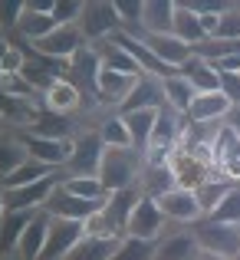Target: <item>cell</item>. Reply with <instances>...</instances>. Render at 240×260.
I'll return each instance as SVG.
<instances>
[{
	"label": "cell",
	"instance_id": "c3c4849f",
	"mask_svg": "<svg viewBox=\"0 0 240 260\" xmlns=\"http://www.w3.org/2000/svg\"><path fill=\"white\" fill-rule=\"evenodd\" d=\"M237 10H240V4H237Z\"/></svg>",
	"mask_w": 240,
	"mask_h": 260
},
{
	"label": "cell",
	"instance_id": "8d00e7d4",
	"mask_svg": "<svg viewBox=\"0 0 240 260\" xmlns=\"http://www.w3.org/2000/svg\"><path fill=\"white\" fill-rule=\"evenodd\" d=\"M142 7L145 0H115V13H119L122 33H142Z\"/></svg>",
	"mask_w": 240,
	"mask_h": 260
},
{
	"label": "cell",
	"instance_id": "6da1fadb",
	"mask_svg": "<svg viewBox=\"0 0 240 260\" xmlns=\"http://www.w3.org/2000/svg\"><path fill=\"white\" fill-rule=\"evenodd\" d=\"M142 168H145V155L135 148H106L99 165V181L102 188L112 194L122 188H139Z\"/></svg>",
	"mask_w": 240,
	"mask_h": 260
},
{
	"label": "cell",
	"instance_id": "30bf717a",
	"mask_svg": "<svg viewBox=\"0 0 240 260\" xmlns=\"http://www.w3.org/2000/svg\"><path fill=\"white\" fill-rule=\"evenodd\" d=\"M161 231H164V214L158 208L152 194H142L139 204H135L132 217H128V231L125 234L132 237H145V241H161Z\"/></svg>",
	"mask_w": 240,
	"mask_h": 260
},
{
	"label": "cell",
	"instance_id": "f546056e",
	"mask_svg": "<svg viewBox=\"0 0 240 260\" xmlns=\"http://www.w3.org/2000/svg\"><path fill=\"white\" fill-rule=\"evenodd\" d=\"M50 175H56V168H50V165H43V161H37V158H30V155H26L23 165L13 168L7 178H0V188H20V184H33V181L50 178Z\"/></svg>",
	"mask_w": 240,
	"mask_h": 260
},
{
	"label": "cell",
	"instance_id": "7bdbcfd3",
	"mask_svg": "<svg viewBox=\"0 0 240 260\" xmlns=\"http://www.w3.org/2000/svg\"><path fill=\"white\" fill-rule=\"evenodd\" d=\"M227 119H230L227 125L234 128V132H240V106H234V109H230V115H227Z\"/></svg>",
	"mask_w": 240,
	"mask_h": 260
},
{
	"label": "cell",
	"instance_id": "8992f818",
	"mask_svg": "<svg viewBox=\"0 0 240 260\" xmlns=\"http://www.w3.org/2000/svg\"><path fill=\"white\" fill-rule=\"evenodd\" d=\"M59 188V178H40L33 184H20V188H4V208L7 211H40L46 208V201L53 198V191Z\"/></svg>",
	"mask_w": 240,
	"mask_h": 260
},
{
	"label": "cell",
	"instance_id": "ee69618b",
	"mask_svg": "<svg viewBox=\"0 0 240 260\" xmlns=\"http://www.w3.org/2000/svg\"><path fill=\"white\" fill-rule=\"evenodd\" d=\"M4 214H7V208H4V188H0V221H4Z\"/></svg>",
	"mask_w": 240,
	"mask_h": 260
},
{
	"label": "cell",
	"instance_id": "277c9868",
	"mask_svg": "<svg viewBox=\"0 0 240 260\" xmlns=\"http://www.w3.org/2000/svg\"><path fill=\"white\" fill-rule=\"evenodd\" d=\"M155 201H158L164 221H175V224H188V228H194V224L204 217L201 204H197L194 188H181V184H178V188H171V191H161Z\"/></svg>",
	"mask_w": 240,
	"mask_h": 260
},
{
	"label": "cell",
	"instance_id": "bcb514c9",
	"mask_svg": "<svg viewBox=\"0 0 240 260\" xmlns=\"http://www.w3.org/2000/svg\"><path fill=\"white\" fill-rule=\"evenodd\" d=\"M234 260H240V250H237V257H234Z\"/></svg>",
	"mask_w": 240,
	"mask_h": 260
},
{
	"label": "cell",
	"instance_id": "ffe728a7",
	"mask_svg": "<svg viewBox=\"0 0 240 260\" xmlns=\"http://www.w3.org/2000/svg\"><path fill=\"white\" fill-rule=\"evenodd\" d=\"M43 106H46V112L66 115V112H73L76 106H82V92H79V86L73 83V79H63V76H59L56 83L43 92Z\"/></svg>",
	"mask_w": 240,
	"mask_h": 260
},
{
	"label": "cell",
	"instance_id": "2e32d148",
	"mask_svg": "<svg viewBox=\"0 0 240 260\" xmlns=\"http://www.w3.org/2000/svg\"><path fill=\"white\" fill-rule=\"evenodd\" d=\"M122 112H135V109H164V89H161V79L158 76H148L142 73L139 83L132 86V92L125 95L122 102Z\"/></svg>",
	"mask_w": 240,
	"mask_h": 260
},
{
	"label": "cell",
	"instance_id": "74e56055",
	"mask_svg": "<svg viewBox=\"0 0 240 260\" xmlns=\"http://www.w3.org/2000/svg\"><path fill=\"white\" fill-rule=\"evenodd\" d=\"M23 161H26V152L20 145V139H0V178H7Z\"/></svg>",
	"mask_w": 240,
	"mask_h": 260
},
{
	"label": "cell",
	"instance_id": "7402d4cb",
	"mask_svg": "<svg viewBox=\"0 0 240 260\" xmlns=\"http://www.w3.org/2000/svg\"><path fill=\"white\" fill-rule=\"evenodd\" d=\"M178 73H181V76L191 83V89H194V92H217V89H221V73H217L214 66L208 63V59L191 56Z\"/></svg>",
	"mask_w": 240,
	"mask_h": 260
},
{
	"label": "cell",
	"instance_id": "f35d334b",
	"mask_svg": "<svg viewBox=\"0 0 240 260\" xmlns=\"http://www.w3.org/2000/svg\"><path fill=\"white\" fill-rule=\"evenodd\" d=\"M211 40H240V10L237 4H230L227 10L217 17V30Z\"/></svg>",
	"mask_w": 240,
	"mask_h": 260
},
{
	"label": "cell",
	"instance_id": "44dd1931",
	"mask_svg": "<svg viewBox=\"0 0 240 260\" xmlns=\"http://www.w3.org/2000/svg\"><path fill=\"white\" fill-rule=\"evenodd\" d=\"M171 26H175V4L171 0H145V7H142V33L161 37V33H171Z\"/></svg>",
	"mask_w": 240,
	"mask_h": 260
},
{
	"label": "cell",
	"instance_id": "8fae6325",
	"mask_svg": "<svg viewBox=\"0 0 240 260\" xmlns=\"http://www.w3.org/2000/svg\"><path fill=\"white\" fill-rule=\"evenodd\" d=\"M102 152H106V145H102L99 132H86L76 139V145H73V155H70V175H86V178H99V165H102Z\"/></svg>",
	"mask_w": 240,
	"mask_h": 260
},
{
	"label": "cell",
	"instance_id": "f6af8a7d",
	"mask_svg": "<svg viewBox=\"0 0 240 260\" xmlns=\"http://www.w3.org/2000/svg\"><path fill=\"white\" fill-rule=\"evenodd\" d=\"M0 260H17V257H0Z\"/></svg>",
	"mask_w": 240,
	"mask_h": 260
},
{
	"label": "cell",
	"instance_id": "ac0fdd59",
	"mask_svg": "<svg viewBox=\"0 0 240 260\" xmlns=\"http://www.w3.org/2000/svg\"><path fill=\"white\" fill-rule=\"evenodd\" d=\"M201 257V244H197L194 231H178V234H168L158 241V254L155 260H197Z\"/></svg>",
	"mask_w": 240,
	"mask_h": 260
},
{
	"label": "cell",
	"instance_id": "d6a6232c",
	"mask_svg": "<svg viewBox=\"0 0 240 260\" xmlns=\"http://www.w3.org/2000/svg\"><path fill=\"white\" fill-rule=\"evenodd\" d=\"M59 188L66 194H76V198H89V201H106L109 191L102 188L99 178H86V175H66L59 178Z\"/></svg>",
	"mask_w": 240,
	"mask_h": 260
},
{
	"label": "cell",
	"instance_id": "7c38bea8",
	"mask_svg": "<svg viewBox=\"0 0 240 260\" xmlns=\"http://www.w3.org/2000/svg\"><path fill=\"white\" fill-rule=\"evenodd\" d=\"M50 224H53V214L46 208L33 211L30 224L23 228V234H20V244H17V260H40L46 247V234H50Z\"/></svg>",
	"mask_w": 240,
	"mask_h": 260
},
{
	"label": "cell",
	"instance_id": "ab89813d",
	"mask_svg": "<svg viewBox=\"0 0 240 260\" xmlns=\"http://www.w3.org/2000/svg\"><path fill=\"white\" fill-rule=\"evenodd\" d=\"M79 17H82L79 0H56V4H53V23L56 26H76Z\"/></svg>",
	"mask_w": 240,
	"mask_h": 260
},
{
	"label": "cell",
	"instance_id": "60d3db41",
	"mask_svg": "<svg viewBox=\"0 0 240 260\" xmlns=\"http://www.w3.org/2000/svg\"><path fill=\"white\" fill-rule=\"evenodd\" d=\"M23 17V4H0V30H17Z\"/></svg>",
	"mask_w": 240,
	"mask_h": 260
},
{
	"label": "cell",
	"instance_id": "7a4b0ae2",
	"mask_svg": "<svg viewBox=\"0 0 240 260\" xmlns=\"http://www.w3.org/2000/svg\"><path fill=\"white\" fill-rule=\"evenodd\" d=\"M191 231H194L197 244H201V254L217 257V260H234L237 257L240 228H234V224H217V221H211V217H201Z\"/></svg>",
	"mask_w": 240,
	"mask_h": 260
},
{
	"label": "cell",
	"instance_id": "d590c367",
	"mask_svg": "<svg viewBox=\"0 0 240 260\" xmlns=\"http://www.w3.org/2000/svg\"><path fill=\"white\" fill-rule=\"evenodd\" d=\"M208 217H211V221H217V224H234V228H240V184L230 188V194L224 198V201L217 204Z\"/></svg>",
	"mask_w": 240,
	"mask_h": 260
},
{
	"label": "cell",
	"instance_id": "d4e9b609",
	"mask_svg": "<svg viewBox=\"0 0 240 260\" xmlns=\"http://www.w3.org/2000/svg\"><path fill=\"white\" fill-rule=\"evenodd\" d=\"M161 89H164V106L175 109L178 115H188L191 102H194V89H191V83L181 76V73H171V76L161 79Z\"/></svg>",
	"mask_w": 240,
	"mask_h": 260
},
{
	"label": "cell",
	"instance_id": "9c48e42d",
	"mask_svg": "<svg viewBox=\"0 0 240 260\" xmlns=\"http://www.w3.org/2000/svg\"><path fill=\"white\" fill-rule=\"evenodd\" d=\"M139 198H142V188H122L106 198V208L99 211V217L106 221V231L112 237H122L128 231V217H132Z\"/></svg>",
	"mask_w": 240,
	"mask_h": 260
},
{
	"label": "cell",
	"instance_id": "484cf974",
	"mask_svg": "<svg viewBox=\"0 0 240 260\" xmlns=\"http://www.w3.org/2000/svg\"><path fill=\"white\" fill-rule=\"evenodd\" d=\"M115 247H119V237H92V234H86L76 247L70 250L66 260H112Z\"/></svg>",
	"mask_w": 240,
	"mask_h": 260
},
{
	"label": "cell",
	"instance_id": "d6986e66",
	"mask_svg": "<svg viewBox=\"0 0 240 260\" xmlns=\"http://www.w3.org/2000/svg\"><path fill=\"white\" fill-rule=\"evenodd\" d=\"M128 125V135H132V148L145 155L148 145H152V132H155V119H158V109H135V112H119Z\"/></svg>",
	"mask_w": 240,
	"mask_h": 260
},
{
	"label": "cell",
	"instance_id": "1f68e13d",
	"mask_svg": "<svg viewBox=\"0 0 240 260\" xmlns=\"http://www.w3.org/2000/svg\"><path fill=\"white\" fill-rule=\"evenodd\" d=\"M230 188H234V181H230V178H208L204 184H197L194 194H197V204H201L204 217H208L211 211H214L217 204H221L224 198L230 194Z\"/></svg>",
	"mask_w": 240,
	"mask_h": 260
},
{
	"label": "cell",
	"instance_id": "603a6c76",
	"mask_svg": "<svg viewBox=\"0 0 240 260\" xmlns=\"http://www.w3.org/2000/svg\"><path fill=\"white\" fill-rule=\"evenodd\" d=\"M171 33L188 46H197V43L208 40V33H204V26H201V17H197L188 4H175V26H171Z\"/></svg>",
	"mask_w": 240,
	"mask_h": 260
},
{
	"label": "cell",
	"instance_id": "3957f363",
	"mask_svg": "<svg viewBox=\"0 0 240 260\" xmlns=\"http://www.w3.org/2000/svg\"><path fill=\"white\" fill-rule=\"evenodd\" d=\"M76 30L82 33V40H86V43H106V40H112L115 33H122L115 4H109V0H92V4H82V17H79Z\"/></svg>",
	"mask_w": 240,
	"mask_h": 260
},
{
	"label": "cell",
	"instance_id": "7dc6e473",
	"mask_svg": "<svg viewBox=\"0 0 240 260\" xmlns=\"http://www.w3.org/2000/svg\"><path fill=\"white\" fill-rule=\"evenodd\" d=\"M0 122H4V112H0Z\"/></svg>",
	"mask_w": 240,
	"mask_h": 260
},
{
	"label": "cell",
	"instance_id": "83f0119b",
	"mask_svg": "<svg viewBox=\"0 0 240 260\" xmlns=\"http://www.w3.org/2000/svg\"><path fill=\"white\" fill-rule=\"evenodd\" d=\"M99 66L102 70H112V73H125V76H142L139 63H135L115 40H106V43L99 46Z\"/></svg>",
	"mask_w": 240,
	"mask_h": 260
},
{
	"label": "cell",
	"instance_id": "52a82bcc",
	"mask_svg": "<svg viewBox=\"0 0 240 260\" xmlns=\"http://www.w3.org/2000/svg\"><path fill=\"white\" fill-rule=\"evenodd\" d=\"M30 46H33L37 56H46V59H53V63H66L70 66V59L86 46V40H82V33L76 30V26H56L50 37L37 40V43H30Z\"/></svg>",
	"mask_w": 240,
	"mask_h": 260
},
{
	"label": "cell",
	"instance_id": "9a60e30c",
	"mask_svg": "<svg viewBox=\"0 0 240 260\" xmlns=\"http://www.w3.org/2000/svg\"><path fill=\"white\" fill-rule=\"evenodd\" d=\"M139 37L145 40L148 50H152L171 73H178V70H181V66L191 59V46H188V43H181L175 33H161V37H152V33H139Z\"/></svg>",
	"mask_w": 240,
	"mask_h": 260
},
{
	"label": "cell",
	"instance_id": "b9f144b4",
	"mask_svg": "<svg viewBox=\"0 0 240 260\" xmlns=\"http://www.w3.org/2000/svg\"><path fill=\"white\" fill-rule=\"evenodd\" d=\"M221 92L230 99V106H240V73H221Z\"/></svg>",
	"mask_w": 240,
	"mask_h": 260
},
{
	"label": "cell",
	"instance_id": "5bb4252c",
	"mask_svg": "<svg viewBox=\"0 0 240 260\" xmlns=\"http://www.w3.org/2000/svg\"><path fill=\"white\" fill-rule=\"evenodd\" d=\"M230 99L217 89V92H197L194 102H191L188 109V119L197 122V125H217V122H224L230 115Z\"/></svg>",
	"mask_w": 240,
	"mask_h": 260
},
{
	"label": "cell",
	"instance_id": "4fadbf2b",
	"mask_svg": "<svg viewBox=\"0 0 240 260\" xmlns=\"http://www.w3.org/2000/svg\"><path fill=\"white\" fill-rule=\"evenodd\" d=\"M106 208V201H89V198H76V194H66L63 188L53 191V198L46 201V211L53 217H66V221H82L86 224L92 214Z\"/></svg>",
	"mask_w": 240,
	"mask_h": 260
},
{
	"label": "cell",
	"instance_id": "cb8c5ba5",
	"mask_svg": "<svg viewBox=\"0 0 240 260\" xmlns=\"http://www.w3.org/2000/svg\"><path fill=\"white\" fill-rule=\"evenodd\" d=\"M33 211H7L4 221H0V257H13L17 254V244L23 228L30 224Z\"/></svg>",
	"mask_w": 240,
	"mask_h": 260
},
{
	"label": "cell",
	"instance_id": "836d02e7",
	"mask_svg": "<svg viewBox=\"0 0 240 260\" xmlns=\"http://www.w3.org/2000/svg\"><path fill=\"white\" fill-rule=\"evenodd\" d=\"M99 139L106 148H132V135H128V125L122 115H109L99 125Z\"/></svg>",
	"mask_w": 240,
	"mask_h": 260
},
{
	"label": "cell",
	"instance_id": "4316f807",
	"mask_svg": "<svg viewBox=\"0 0 240 260\" xmlns=\"http://www.w3.org/2000/svg\"><path fill=\"white\" fill-rule=\"evenodd\" d=\"M53 30H56V23H53V13L30 10V7L23 4V17H20V23H17V33L26 40V43H37V40L50 37Z\"/></svg>",
	"mask_w": 240,
	"mask_h": 260
},
{
	"label": "cell",
	"instance_id": "f1b7e54d",
	"mask_svg": "<svg viewBox=\"0 0 240 260\" xmlns=\"http://www.w3.org/2000/svg\"><path fill=\"white\" fill-rule=\"evenodd\" d=\"M139 83V76H125V73H112V70H99V95L109 102H125V95L132 92V86Z\"/></svg>",
	"mask_w": 240,
	"mask_h": 260
},
{
	"label": "cell",
	"instance_id": "e0dca14e",
	"mask_svg": "<svg viewBox=\"0 0 240 260\" xmlns=\"http://www.w3.org/2000/svg\"><path fill=\"white\" fill-rule=\"evenodd\" d=\"M99 50H89V46H82L76 56L70 59V73H73V83L79 86V92H92L99 95Z\"/></svg>",
	"mask_w": 240,
	"mask_h": 260
},
{
	"label": "cell",
	"instance_id": "e575fe53",
	"mask_svg": "<svg viewBox=\"0 0 240 260\" xmlns=\"http://www.w3.org/2000/svg\"><path fill=\"white\" fill-rule=\"evenodd\" d=\"M33 132L37 135H46V139H73L70 135V119L66 115H56V112H46V115H37V122H33Z\"/></svg>",
	"mask_w": 240,
	"mask_h": 260
},
{
	"label": "cell",
	"instance_id": "4dcf8cb0",
	"mask_svg": "<svg viewBox=\"0 0 240 260\" xmlns=\"http://www.w3.org/2000/svg\"><path fill=\"white\" fill-rule=\"evenodd\" d=\"M155 254H158V241H145V237L122 234L112 260H155Z\"/></svg>",
	"mask_w": 240,
	"mask_h": 260
},
{
	"label": "cell",
	"instance_id": "ba28073f",
	"mask_svg": "<svg viewBox=\"0 0 240 260\" xmlns=\"http://www.w3.org/2000/svg\"><path fill=\"white\" fill-rule=\"evenodd\" d=\"M86 237V224L82 221H66V217H53L50 234H46V247L40 260H66L70 250Z\"/></svg>",
	"mask_w": 240,
	"mask_h": 260
},
{
	"label": "cell",
	"instance_id": "5b68a950",
	"mask_svg": "<svg viewBox=\"0 0 240 260\" xmlns=\"http://www.w3.org/2000/svg\"><path fill=\"white\" fill-rule=\"evenodd\" d=\"M20 145H23V152L30 155V158H37V161H43V165H50V168L59 172V168L70 165L76 139H46V135L26 132V135H20Z\"/></svg>",
	"mask_w": 240,
	"mask_h": 260
}]
</instances>
